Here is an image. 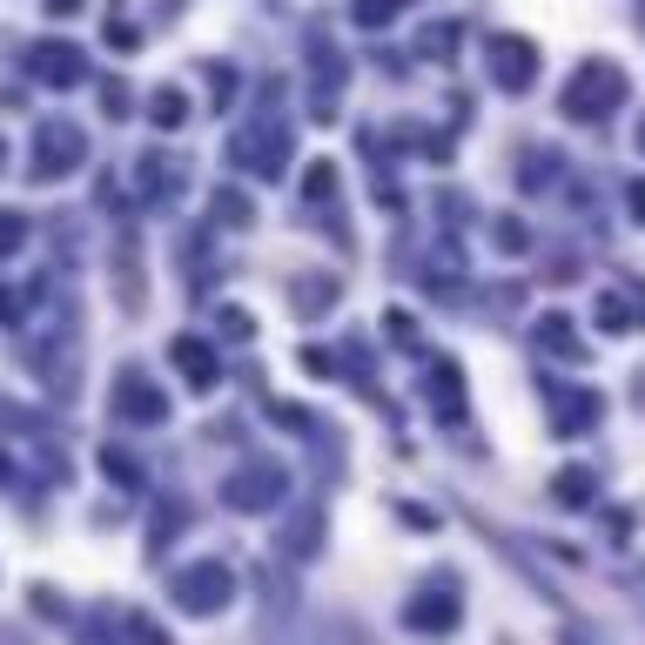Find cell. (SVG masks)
<instances>
[{"mask_svg":"<svg viewBox=\"0 0 645 645\" xmlns=\"http://www.w3.org/2000/svg\"><path fill=\"white\" fill-rule=\"evenodd\" d=\"M625 102V74L612 67V61H585L579 74H572V88H564V115L572 121H599V115H612Z\"/></svg>","mask_w":645,"mask_h":645,"instance_id":"obj_1","label":"cell"},{"mask_svg":"<svg viewBox=\"0 0 645 645\" xmlns=\"http://www.w3.org/2000/svg\"><path fill=\"white\" fill-rule=\"evenodd\" d=\"M484 61H491V81H498V88H511V95L538 81V47H531L525 34H498Z\"/></svg>","mask_w":645,"mask_h":645,"instance_id":"obj_2","label":"cell"},{"mask_svg":"<svg viewBox=\"0 0 645 645\" xmlns=\"http://www.w3.org/2000/svg\"><path fill=\"white\" fill-rule=\"evenodd\" d=\"M222 599H229V572H222V564H195V572L182 579V605L189 612H209Z\"/></svg>","mask_w":645,"mask_h":645,"instance_id":"obj_3","label":"cell"},{"mask_svg":"<svg viewBox=\"0 0 645 645\" xmlns=\"http://www.w3.org/2000/svg\"><path fill=\"white\" fill-rule=\"evenodd\" d=\"M74 155H81V135H74V128H41V161H34V176H61Z\"/></svg>","mask_w":645,"mask_h":645,"instance_id":"obj_4","label":"cell"},{"mask_svg":"<svg viewBox=\"0 0 645 645\" xmlns=\"http://www.w3.org/2000/svg\"><path fill=\"white\" fill-rule=\"evenodd\" d=\"M34 67H41L47 81H61V88H67V81H81V54H74L67 41H54V47H34Z\"/></svg>","mask_w":645,"mask_h":645,"instance_id":"obj_5","label":"cell"},{"mask_svg":"<svg viewBox=\"0 0 645 645\" xmlns=\"http://www.w3.org/2000/svg\"><path fill=\"white\" fill-rule=\"evenodd\" d=\"M176 357H182V370H189V383H209V377H215V363H209V350H202L195 337H182V343H176Z\"/></svg>","mask_w":645,"mask_h":645,"instance_id":"obj_6","label":"cell"},{"mask_svg":"<svg viewBox=\"0 0 645 645\" xmlns=\"http://www.w3.org/2000/svg\"><path fill=\"white\" fill-rule=\"evenodd\" d=\"M155 121H161V128H176V121H182V95H176V88H161V95H155Z\"/></svg>","mask_w":645,"mask_h":645,"instance_id":"obj_7","label":"cell"},{"mask_svg":"<svg viewBox=\"0 0 645 645\" xmlns=\"http://www.w3.org/2000/svg\"><path fill=\"white\" fill-rule=\"evenodd\" d=\"M222 215H229V222H250V202H242V195L229 189V195H222Z\"/></svg>","mask_w":645,"mask_h":645,"instance_id":"obj_8","label":"cell"},{"mask_svg":"<svg viewBox=\"0 0 645 645\" xmlns=\"http://www.w3.org/2000/svg\"><path fill=\"white\" fill-rule=\"evenodd\" d=\"M21 242V215H0V250H14Z\"/></svg>","mask_w":645,"mask_h":645,"instance_id":"obj_9","label":"cell"},{"mask_svg":"<svg viewBox=\"0 0 645 645\" xmlns=\"http://www.w3.org/2000/svg\"><path fill=\"white\" fill-rule=\"evenodd\" d=\"M357 14H363V21H383V14H390V0H363Z\"/></svg>","mask_w":645,"mask_h":645,"instance_id":"obj_10","label":"cell"},{"mask_svg":"<svg viewBox=\"0 0 645 645\" xmlns=\"http://www.w3.org/2000/svg\"><path fill=\"white\" fill-rule=\"evenodd\" d=\"M632 215L645 222V182H632Z\"/></svg>","mask_w":645,"mask_h":645,"instance_id":"obj_11","label":"cell"},{"mask_svg":"<svg viewBox=\"0 0 645 645\" xmlns=\"http://www.w3.org/2000/svg\"><path fill=\"white\" fill-rule=\"evenodd\" d=\"M47 8H54V14H74V8H81V0H47Z\"/></svg>","mask_w":645,"mask_h":645,"instance_id":"obj_12","label":"cell"},{"mask_svg":"<svg viewBox=\"0 0 645 645\" xmlns=\"http://www.w3.org/2000/svg\"><path fill=\"white\" fill-rule=\"evenodd\" d=\"M0 161H8V141H0Z\"/></svg>","mask_w":645,"mask_h":645,"instance_id":"obj_13","label":"cell"},{"mask_svg":"<svg viewBox=\"0 0 645 645\" xmlns=\"http://www.w3.org/2000/svg\"><path fill=\"white\" fill-rule=\"evenodd\" d=\"M638 148H645V128H638Z\"/></svg>","mask_w":645,"mask_h":645,"instance_id":"obj_14","label":"cell"}]
</instances>
